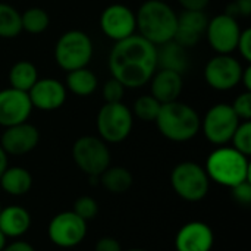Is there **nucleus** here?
Segmentation results:
<instances>
[{"instance_id": "34", "label": "nucleus", "mask_w": 251, "mask_h": 251, "mask_svg": "<svg viewBox=\"0 0 251 251\" xmlns=\"http://www.w3.org/2000/svg\"><path fill=\"white\" fill-rule=\"evenodd\" d=\"M225 13L232 16V18H247L251 15V0H234L232 3H229L225 9Z\"/></svg>"}, {"instance_id": "36", "label": "nucleus", "mask_w": 251, "mask_h": 251, "mask_svg": "<svg viewBox=\"0 0 251 251\" xmlns=\"http://www.w3.org/2000/svg\"><path fill=\"white\" fill-rule=\"evenodd\" d=\"M94 251H124L119 241L116 238L112 237H103L100 238L96 246H94Z\"/></svg>"}, {"instance_id": "16", "label": "nucleus", "mask_w": 251, "mask_h": 251, "mask_svg": "<svg viewBox=\"0 0 251 251\" xmlns=\"http://www.w3.org/2000/svg\"><path fill=\"white\" fill-rule=\"evenodd\" d=\"M38 141H40L38 129L32 124L22 122L4 128L0 138V146L6 154L24 156L31 153L38 146Z\"/></svg>"}, {"instance_id": "25", "label": "nucleus", "mask_w": 251, "mask_h": 251, "mask_svg": "<svg viewBox=\"0 0 251 251\" xmlns=\"http://www.w3.org/2000/svg\"><path fill=\"white\" fill-rule=\"evenodd\" d=\"M38 79V71L34 63L28 60H19L13 63L9 71V84L12 88L28 93Z\"/></svg>"}, {"instance_id": "20", "label": "nucleus", "mask_w": 251, "mask_h": 251, "mask_svg": "<svg viewBox=\"0 0 251 251\" xmlns=\"http://www.w3.org/2000/svg\"><path fill=\"white\" fill-rule=\"evenodd\" d=\"M31 215L21 206H7L0 210V231L6 238H19L28 232Z\"/></svg>"}, {"instance_id": "30", "label": "nucleus", "mask_w": 251, "mask_h": 251, "mask_svg": "<svg viewBox=\"0 0 251 251\" xmlns=\"http://www.w3.org/2000/svg\"><path fill=\"white\" fill-rule=\"evenodd\" d=\"M72 212L75 215H78L82 221L88 222V221H93L97 213H99V204L97 201L90 197V196H81L75 200L74 203V207H72Z\"/></svg>"}, {"instance_id": "15", "label": "nucleus", "mask_w": 251, "mask_h": 251, "mask_svg": "<svg viewBox=\"0 0 251 251\" xmlns=\"http://www.w3.org/2000/svg\"><path fill=\"white\" fill-rule=\"evenodd\" d=\"M32 109L43 112L57 110L66 101V87L56 78H38L28 91Z\"/></svg>"}, {"instance_id": "6", "label": "nucleus", "mask_w": 251, "mask_h": 251, "mask_svg": "<svg viewBox=\"0 0 251 251\" xmlns=\"http://www.w3.org/2000/svg\"><path fill=\"white\" fill-rule=\"evenodd\" d=\"M96 125L99 135L104 143L118 144L129 137L134 125V115L122 101L104 103L97 113Z\"/></svg>"}, {"instance_id": "38", "label": "nucleus", "mask_w": 251, "mask_h": 251, "mask_svg": "<svg viewBox=\"0 0 251 251\" xmlns=\"http://www.w3.org/2000/svg\"><path fill=\"white\" fill-rule=\"evenodd\" d=\"M1 251H35V249L26 241H13L12 244H6Z\"/></svg>"}, {"instance_id": "35", "label": "nucleus", "mask_w": 251, "mask_h": 251, "mask_svg": "<svg viewBox=\"0 0 251 251\" xmlns=\"http://www.w3.org/2000/svg\"><path fill=\"white\" fill-rule=\"evenodd\" d=\"M237 49L240 50L241 57H243L247 63H250L251 62V29L250 28L241 29V34H240V38H238Z\"/></svg>"}, {"instance_id": "37", "label": "nucleus", "mask_w": 251, "mask_h": 251, "mask_svg": "<svg viewBox=\"0 0 251 251\" xmlns=\"http://www.w3.org/2000/svg\"><path fill=\"white\" fill-rule=\"evenodd\" d=\"M184 10H204L210 0H178Z\"/></svg>"}, {"instance_id": "10", "label": "nucleus", "mask_w": 251, "mask_h": 251, "mask_svg": "<svg viewBox=\"0 0 251 251\" xmlns=\"http://www.w3.org/2000/svg\"><path fill=\"white\" fill-rule=\"evenodd\" d=\"M47 234L54 246L62 249H72L84 241L87 235V222L72 210L62 212L50 221Z\"/></svg>"}, {"instance_id": "18", "label": "nucleus", "mask_w": 251, "mask_h": 251, "mask_svg": "<svg viewBox=\"0 0 251 251\" xmlns=\"http://www.w3.org/2000/svg\"><path fill=\"white\" fill-rule=\"evenodd\" d=\"M209 18L204 10H182L176 19L174 40L182 47H194L206 32Z\"/></svg>"}, {"instance_id": "41", "label": "nucleus", "mask_w": 251, "mask_h": 251, "mask_svg": "<svg viewBox=\"0 0 251 251\" xmlns=\"http://www.w3.org/2000/svg\"><path fill=\"white\" fill-rule=\"evenodd\" d=\"M6 241H7V238H6V237H4V234L0 231V251L6 247Z\"/></svg>"}, {"instance_id": "39", "label": "nucleus", "mask_w": 251, "mask_h": 251, "mask_svg": "<svg viewBox=\"0 0 251 251\" xmlns=\"http://www.w3.org/2000/svg\"><path fill=\"white\" fill-rule=\"evenodd\" d=\"M240 82H243V85L246 87V91H251V66L250 63L243 68V72H241V79Z\"/></svg>"}, {"instance_id": "17", "label": "nucleus", "mask_w": 251, "mask_h": 251, "mask_svg": "<svg viewBox=\"0 0 251 251\" xmlns=\"http://www.w3.org/2000/svg\"><path fill=\"white\" fill-rule=\"evenodd\" d=\"M215 244L212 228L200 221L185 224L175 237L176 251H210Z\"/></svg>"}, {"instance_id": "24", "label": "nucleus", "mask_w": 251, "mask_h": 251, "mask_svg": "<svg viewBox=\"0 0 251 251\" xmlns=\"http://www.w3.org/2000/svg\"><path fill=\"white\" fill-rule=\"evenodd\" d=\"M100 184L104 187L106 191L113 194H122L126 193L134 182L132 174L122 166H109L101 175H100Z\"/></svg>"}, {"instance_id": "21", "label": "nucleus", "mask_w": 251, "mask_h": 251, "mask_svg": "<svg viewBox=\"0 0 251 251\" xmlns=\"http://www.w3.org/2000/svg\"><path fill=\"white\" fill-rule=\"evenodd\" d=\"M188 63L187 49L175 40L157 46V66H160V69L174 71L182 75L188 69Z\"/></svg>"}, {"instance_id": "5", "label": "nucleus", "mask_w": 251, "mask_h": 251, "mask_svg": "<svg viewBox=\"0 0 251 251\" xmlns=\"http://www.w3.org/2000/svg\"><path fill=\"white\" fill-rule=\"evenodd\" d=\"M93 41L90 35L81 29H69L63 32L54 46V60L66 72L87 68L93 59Z\"/></svg>"}, {"instance_id": "42", "label": "nucleus", "mask_w": 251, "mask_h": 251, "mask_svg": "<svg viewBox=\"0 0 251 251\" xmlns=\"http://www.w3.org/2000/svg\"><path fill=\"white\" fill-rule=\"evenodd\" d=\"M125 251H147V250H144V249H129V250H125Z\"/></svg>"}, {"instance_id": "9", "label": "nucleus", "mask_w": 251, "mask_h": 251, "mask_svg": "<svg viewBox=\"0 0 251 251\" xmlns=\"http://www.w3.org/2000/svg\"><path fill=\"white\" fill-rule=\"evenodd\" d=\"M240 122L241 121L232 110L231 104L218 103L207 110L200 129H203L204 137L212 144L225 146L231 141Z\"/></svg>"}, {"instance_id": "29", "label": "nucleus", "mask_w": 251, "mask_h": 251, "mask_svg": "<svg viewBox=\"0 0 251 251\" xmlns=\"http://www.w3.org/2000/svg\"><path fill=\"white\" fill-rule=\"evenodd\" d=\"M232 147L243 153L244 156L251 154V122L250 121H241L237 126L232 138H231Z\"/></svg>"}, {"instance_id": "7", "label": "nucleus", "mask_w": 251, "mask_h": 251, "mask_svg": "<svg viewBox=\"0 0 251 251\" xmlns=\"http://www.w3.org/2000/svg\"><path fill=\"white\" fill-rule=\"evenodd\" d=\"M174 191L185 201L203 200L210 187V179L203 166L196 162H181L171 174Z\"/></svg>"}, {"instance_id": "3", "label": "nucleus", "mask_w": 251, "mask_h": 251, "mask_svg": "<svg viewBox=\"0 0 251 251\" xmlns=\"http://www.w3.org/2000/svg\"><path fill=\"white\" fill-rule=\"evenodd\" d=\"M204 171L209 179L226 188H232L244 181H251L249 157L234 147L219 146L215 149L207 157Z\"/></svg>"}, {"instance_id": "1", "label": "nucleus", "mask_w": 251, "mask_h": 251, "mask_svg": "<svg viewBox=\"0 0 251 251\" xmlns=\"http://www.w3.org/2000/svg\"><path fill=\"white\" fill-rule=\"evenodd\" d=\"M109 69L125 88H141L157 69V47L137 34L116 41L109 54Z\"/></svg>"}, {"instance_id": "11", "label": "nucleus", "mask_w": 251, "mask_h": 251, "mask_svg": "<svg viewBox=\"0 0 251 251\" xmlns=\"http://www.w3.org/2000/svg\"><path fill=\"white\" fill-rule=\"evenodd\" d=\"M243 65L231 54H216L204 66L206 82L218 91H228L240 84Z\"/></svg>"}, {"instance_id": "27", "label": "nucleus", "mask_w": 251, "mask_h": 251, "mask_svg": "<svg viewBox=\"0 0 251 251\" xmlns=\"http://www.w3.org/2000/svg\"><path fill=\"white\" fill-rule=\"evenodd\" d=\"M22 31L29 34H41L50 25L49 13L41 7H29L24 13H21Z\"/></svg>"}, {"instance_id": "4", "label": "nucleus", "mask_w": 251, "mask_h": 251, "mask_svg": "<svg viewBox=\"0 0 251 251\" xmlns=\"http://www.w3.org/2000/svg\"><path fill=\"white\" fill-rule=\"evenodd\" d=\"M154 122L160 134L174 143H185L193 140L201 126L199 113L187 103L178 100L162 104Z\"/></svg>"}, {"instance_id": "14", "label": "nucleus", "mask_w": 251, "mask_h": 251, "mask_svg": "<svg viewBox=\"0 0 251 251\" xmlns=\"http://www.w3.org/2000/svg\"><path fill=\"white\" fill-rule=\"evenodd\" d=\"M32 112L28 93L12 87L0 90V126L7 128L26 122Z\"/></svg>"}, {"instance_id": "23", "label": "nucleus", "mask_w": 251, "mask_h": 251, "mask_svg": "<svg viewBox=\"0 0 251 251\" xmlns=\"http://www.w3.org/2000/svg\"><path fill=\"white\" fill-rule=\"evenodd\" d=\"M99 85V79L93 71L88 68H81L68 72L66 76V87L68 90L78 96V97H88L91 96Z\"/></svg>"}, {"instance_id": "40", "label": "nucleus", "mask_w": 251, "mask_h": 251, "mask_svg": "<svg viewBox=\"0 0 251 251\" xmlns=\"http://www.w3.org/2000/svg\"><path fill=\"white\" fill-rule=\"evenodd\" d=\"M6 168H7V154L4 153V150L0 146V176L6 171Z\"/></svg>"}, {"instance_id": "12", "label": "nucleus", "mask_w": 251, "mask_h": 251, "mask_svg": "<svg viewBox=\"0 0 251 251\" xmlns=\"http://www.w3.org/2000/svg\"><path fill=\"white\" fill-rule=\"evenodd\" d=\"M204 34L210 47L218 54H231L234 50H237L241 28L235 18L221 13L209 19Z\"/></svg>"}, {"instance_id": "8", "label": "nucleus", "mask_w": 251, "mask_h": 251, "mask_svg": "<svg viewBox=\"0 0 251 251\" xmlns=\"http://www.w3.org/2000/svg\"><path fill=\"white\" fill-rule=\"evenodd\" d=\"M72 159L87 176H100L110 166V150L100 137L84 135L74 143Z\"/></svg>"}, {"instance_id": "26", "label": "nucleus", "mask_w": 251, "mask_h": 251, "mask_svg": "<svg viewBox=\"0 0 251 251\" xmlns=\"http://www.w3.org/2000/svg\"><path fill=\"white\" fill-rule=\"evenodd\" d=\"M22 32L21 13L9 3L0 1V38H15Z\"/></svg>"}, {"instance_id": "22", "label": "nucleus", "mask_w": 251, "mask_h": 251, "mask_svg": "<svg viewBox=\"0 0 251 251\" xmlns=\"http://www.w3.org/2000/svg\"><path fill=\"white\" fill-rule=\"evenodd\" d=\"M0 187L4 193L10 196H24L32 187V176L31 174L21 166L6 168V171L0 176Z\"/></svg>"}, {"instance_id": "44", "label": "nucleus", "mask_w": 251, "mask_h": 251, "mask_svg": "<svg viewBox=\"0 0 251 251\" xmlns=\"http://www.w3.org/2000/svg\"><path fill=\"white\" fill-rule=\"evenodd\" d=\"M0 210H1V207H0Z\"/></svg>"}, {"instance_id": "43", "label": "nucleus", "mask_w": 251, "mask_h": 251, "mask_svg": "<svg viewBox=\"0 0 251 251\" xmlns=\"http://www.w3.org/2000/svg\"><path fill=\"white\" fill-rule=\"evenodd\" d=\"M153 1H166V0H153Z\"/></svg>"}, {"instance_id": "2", "label": "nucleus", "mask_w": 251, "mask_h": 251, "mask_svg": "<svg viewBox=\"0 0 251 251\" xmlns=\"http://www.w3.org/2000/svg\"><path fill=\"white\" fill-rule=\"evenodd\" d=\"M176 12L166 1L146 0L135 12L138 35L156 47L174 40L176 29Z\"/></svg>"}, {"instance_id": "31", "label": "nucleus", "mask_w": 251, "mask_h": 251, "mask_svg": "<svg viewBox=\"0 0 251 251\" xmlns=\"http://www.w3.org/2000/svg\"><path fill=\"white\" fill-rule=\"evenodd\" d=\"M124 96H125V87L118 79H115L112 76L110 79H107L104 82V85H103V97H104L106 103L122 101Z\"/></svg>"}, {"instance_id": "13", "label": "nucleus", "mask_w": 251, "mask_h": 251, "mask_svg": "<svg viewBox=\"0 0 251 251\" xmlns=\"http://www.w3.org/2000/svg\"><path fill=\"white\" fill-rule=\"evenodd\" d=\"M100 28L103 34L115 43L125 40L137 31L135 13L125 4H110L100 15Z\"/></svg>"}, {"instance_id": "19", "label": "nucleus", "mask_w": 251, "mask_h": 251, "mask_svg": "<svg viewBox=\"0 0 251 251\" xmlns=\"http://www.w3.org/2000/svg\"><path fill=\"white\" fill-rule=\"evenodd\" d=\"M149 82H150V94L160 104L178 100L184 88L182 75L168 69L156 71Z\"/></svg>"}, {"instance_id": "32", "label": "nucleus", "mask_w": 251, "mask_h": 251, "mask_svg": "<svg viewBox=\"0 0 251 251\" xmlns=\"http://www.w3.org/2000/svg\"><path fill=\"white\" fill-rule=\"evenodd\" d=\"M235 115L240 118V121H250L251 119V91L241 93L234 103L231 104Z\"/></svg>"}, {"instance_id": "33", "label": "nucleus", "mask_w": 251, "mask_h": 251, "mask_svg": "<svg viewBox=\"0 0 251 251\" xmlns=\"http://www.w3.org/2000/svg\"><path fill=\"white\" fill-rule=\"evenodd\" d=\"M232 199L237 204L243 207H250L251 204V181H244L231 188Z\"/></svg>"}, {"instance_id": "28", "label": "nucleus", "mask_w": 251, "mask_h": 251, "mask_svg": "<svg viewBox=\"0 0 251 251\" xmlns=\"http://www.w3.org/2000/svg\"><path fill=\"white\" fill-rule=\"evenodd\" d=\"M160 103L151 96V94H147V96H141L135 100L134 103V115L140 119V121H144V122H154L157 115H159V110H160Z\"/></svg>"}]
</instances>
